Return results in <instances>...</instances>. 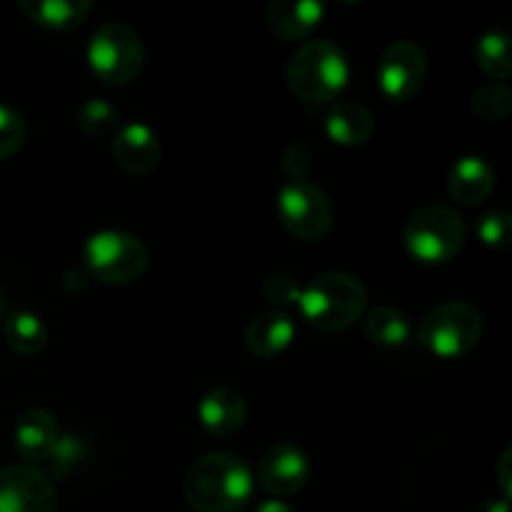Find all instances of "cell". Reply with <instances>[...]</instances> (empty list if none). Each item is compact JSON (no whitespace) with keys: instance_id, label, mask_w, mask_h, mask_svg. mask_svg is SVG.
<instances>
[{"instance_id":"1","label":"cell","mask_w":512,"mask_h":512,"mask_svg":"<svg viewBox=\"0 0 512 512\" xmlns=\"http://www.w3.org/2000/svg\"><path fill=\"white\" fill-rule=\"evenodd\" d=\"M253 485V473L240 455L213 450L190 465L183 495L195 512H240L253 498Z\"/></svg>"},{"instance_id":"2","label":"cell","mask_w":512,"mask_h":512,"mask_svg":"<svg viewBox=\"0 0 512 512\" xmlns=\"http://www.w3.org/2000/svg\"><path fill=\"white\" fill-rule=\"evenodd\" d=\"M350 63L333 40H305L288 60V85L305 105H328L348 88Z\"/></svg>"},{"instance_id":"3","label":"cell","mask_w":512,"mask_h":512,"mask_svg":"<svg viewBox=\"0 0 512 512\" xmlns=\"http://www.w3.org/2000/svg\"><path fill=\"white\" fill-rule=\"evenodd\" d=\"M368 308V290L363 280L343 270L320 273L310 280L300 295L298 310L308 325L320 333H340L363 318Z\"/></svg>"},{"instance_id":"4","label":"cell","mask_w":512,"mask_h":512,"mask_svg":"<svg viewBox=\"0 0 512 512\" xmlns=\"http://www.w3.org/2000/svg\"><path fill=\"white\" fill-rule=\"evenodd\" d=\"M483 335V315L468 300H448L425 313L418 325V343L443 360L473 353Z\"/></svg>"},{"instance_id":"5","label":"cell","mask_w":512,"mask_h":512,"mask_svg":"<svg viewBox=\"0 0 512 512\" xmlns=\"http://www.w3.org/2000/svg\"><path fill=\"white\" fill-rule=\"evenodd\" d=\"M85 273L108 285H128L148 270V245L125 230H100L83 248Z\"/></svg>"},{"instance_id":"6","label":"cell","mask_w":512,"mask_h":512,"mask_svg":"<svg viewBox=\"0 0 512 512\" xmlns=\"http://www.w3.org/2000/svg\"><path fill=\"white\" fill-rule=\"evenodd\" d=\"M465 220L448 205H425L410 215L405 225V248L425 265H440L453 260L465 245Z\"/></svg>"},{"instance_id":"7","label":"cell","mask_w":512,"mask_h":512,"mask_svg":"<svg viewBox=\"0 0 512 512\" xmlns=\"http://www.w3.org/2000/svg\"><path fill=\"white\" fill-rule=\"evenodd\" d=\"M88 65L110 88L133 83L145 65L143 40L125 23L100 25L88 43Z\"/></svg>"},{"instance_id":"8","label":"cell","mask_w":512,"mask_h":512,"mask_svg":"<svg viewBox=\"0 0 512 512\" xmlns=\"http://www.w3.org/2000/svg\"><path fill=\"white\" fill-rule=\"evenodd\" d=\"M280 225L300 240H323L333 228V203L308 178L288 180L275 198Z\"/></svg>"},{"instance_id":"9","label":"cell","mask_w":512,"mask_h":512,"mask_svg":"<svg viewBox=\"0 0 512 512\" xmlns=\"http://www.w3.org/2000/svg\"><path fill=\"white\" fill-rule=\"evenodd\" d=\"M428 75V58L415 40H395L378 63L380 93L393 103H405L420 93Z\"/></svg>"},{"instance_id":"10","label":"cell","mask_w":512,"mask_h":512,"mask_svg":"<svg viewBox=\"0 0 512 512\" xmlns=\"http://www.w3.org/2000/svg\"><path fill=\"white\" fill-rule=\"evenodd\" d=\"M0 512H58L55 483L35 465L0 468Z\"/></svg>"},{"instance_id":"11","label":"cell","mask_w":512,"mask_h":512,"mask_svg":"<svg viewBox=\"0 0 512 512\" xmlns=\"http://www.w3.org/2000/svg\"><path fill=\"white\" fill-rule=\"evenodd\" d=\"M260 488L275 498H288L310 480V458L293 443H278L265 450L255 468Z\"/></svg>"},{"instance_id":"12","label":"cell","mask_w":512,"mask_h":512,"mask_svg":"<svg viewBox=\"0 0 512 512\" xmlns=\"http://www.w3.org/2000/svg\"><path fill=\"white\" fill-rule=\"evenodd\" d=\"M160 140L153 128L145 123H130L110 140V155L115 165L130 175H148L160 163Z\"/></svg>"},{"instance_id":"13","label":"cell","mask_w":512,"mask_h":512,"mask_svg":"<svg viewBox=\"0 0 512 512\" xmlns=\"http://www.w3.org/2000/svg\"><path fill=\"white\" fill-rule=\"evenodd\" d=\"M60 425L55 415L45 408H30L18 418L13 430L15 453L28 465L48 463L50 453L60 440Z\"/></svg>"},{"instance_id":"14","label":"cell","mask_w":512,"mask_h":512,"mask_svg":"<svg viewBox=\"0 0 512 512\" xmlns=\"http://www.w3.org/2000/svg\"><path fill=\"white\" fill-rule=\"evenodd\" d=\"M248 418V400L240 390L220 385L208 390L198 403V420L213 438H230L238 433Z\"/></svg>"},{"instance_id":"15","label":"cell","mask_w":512,"mask_h":512,"mask_svg":"<svg viewBox=\"0 0 512 512\" xmlns=\"http://www.w3.org/2000/svg\"><path fill=\"white\" fill-rule=\"evenodd\" d=\"M325 0H270L268 28L285 43H298L323 23Z\"/></svg>"},{"instance_id":"16","label":"cell","mask_w":512,"mask_h":512,"mask_svg":"<svg viewBox=\"0 0 512 512\" xmlns=\"http://www.w3.org/2000/svg\"><path fill=\"white\" fill-rule=\"evenodd\" d=\"M495 188V170L480 155H463L450 168L448 193L463 208H478L490 198Z\"/></svg>"},{"instance_id":"17","label":"cell","mask_w":512,"mask_h":512,"mask_svg":"<svg viewBox=\"0 0 512 512\" xmlns=\"http://www.w3.org/2000/svg\"><path fill=\"white\" fill-rule=\"evenodd\" d=\"M295 340V323L283 310L258 315L245 328V348L260 360H270L285 353Z\"/></svg>"},{"instance_id":"18","label":"cell","mask_w":512,"mask_h":512,"mask_svg":"<svg viewBox=\"0 0 512 512\" xmlns=\"http://www.w3.org/2000/svg\"><path fill=\"white\" fill-rule=\"evenodd\" d=\"M325 133L343 148H358L373 138L375 120L365 105L355 100H340L325 115Z\"/></svg>"},{"instance_id":"19","label":"cell","mask_w":512,"mask_h":512,"mask_svg":"<svg viewBox=\"0 0 512 512\" xmlns=\"http://www.w3.org/2000/svg\"><path fill=\"white\" fill-rule=\"evenodd\" d=\"M30 23L45 30L78 28L90 15L93 0H15Z\"/></svg>"},{"instance_id":"20","label":"cell","mask_w":512,"mask_h":512,"mask_svg":"<svg viewBox=\"0 0 512 512\" xmlns=\"http://www.w3.org/2000/svg\"><path fill=\"white\" fill-rule=\"evenodd\" d=\"M5 343L13 353L23 355V358H33L40 355L48 345V328H45L43 318L30 310H18V313H8L3 323Z\"/></svg>"},{"instance_id":"21","label":"cell","mask_w":512,"mask_h":512,"mask_svg":"<svg viewBox=\"0 0 512 512\" xmlns=\"http://www.w3.org/2000/svg\"><path fill=\"white\" fill-rule=\"evenodd\" d=\"M363 333L370 343L380 345V348H400L413 335V325H410L408 315L398 308H380L370 310L363 320Z\"/></svg>"},{"instance_id":"22","label":"cell","mask_w":512,"mask_h":512,"mask_svg":"<svg viewBox=\"0 0 512 512\" xmlns=\"http://www.w3.org/2000/svg\"><path fill=\"white\" fill-rule=\"evenodd\" d=\"M475 63L495 80L512 78V35L505 30H490L475 43Z\"/></svg>"},{"instance_id":"23","label":"cell","mask_w":512,"mask_h":512,"mask_svg":"<svg viewBox=\"0 0 512 512\" xmlns=\"http://www.w3.org/2000/svg\"><path fill=\"white\" fill-rule=\"evenodd\" d=\"M475 115L483 120H505L512 115V90L503 83L480 85L470 95Z\"/></svg>"},{"instance_id":"24","label":"cell","mask_w":512,"mask_h":512,"mask_svg":"<svg viewBox=\"0 0 512 512\" xmlns=\"http://www.w3.org/2000/svg\"><path fill=\"white\" fill-rule=\"evenodd\" d=\"M85 458H88V443H85V438L73 433H63L48 458L50 475L58 480H65L85 463Z\"/></svg>"},{"instance_id":"25","label":"cell","mask_w":512,"mask_h":512,"mask_svg":"<svg viewBox=\"0 0 512 512\" xmlns=\"http://www.w3.org/2000/svg\"><path fill=\"white\" fill-rule=\"evenodd\" d=\"M118 118H120L118 108L110 105L108 100H98V98L85 100V103L78 108V113H75V123H78V128L83 130L85 135H90V138L108 135L110 130L118 125Z\"/></svg>"},{"instance_id":"26","label":"cell","mask_w":512,"mask_h":512,"mask_svg":"<svg viewBox=\"0 0 512 512\" xmlns=\"http://www.w3.org/2000/svg\"><path fill=\"white\" fill-rule=\"evenodd\" d=\"M480 243L488 245L493 250H508L512 248V213L510 210H490V213L480 215L478 225Z\"/></svg>"},{"instance_id":"27","label":"cell","mask_w":512,"mask_h":512,"mask_svg":"<svg viewBox=\"0 0 512 512\" xmlns=\"http://www.w3.org/2000/svg\"><path fill=\"white\" fill-rule=\"evenodd\" d=\"M25 143V120L10 105L0 103V160H8L23 148Z\"/></svg>"},{"instance_id":"28","label":"cell","mask_w":512,"mask_h":512,"mask_svg":"<svg viewBox=\"0 0 512 512\" xmlns=\"http://www.w3.org/2000/svg\"><path fill=\"white\" fill-rule=\"evenodd\" d=\"M263 295L270 305L275 308H288V305H298L303 288L298 285V280L290 278L285 273H273L263 280Z\"/></svg>"},{"instance_id":"29","label":"cell","mask_w":512,"mask_h":512,"mask_svg":"<svg viewBox=\"0 0 512 512\" xmlns=\"http://www.w3.org/2000/svg\"><path fill=\"white\" fill-rule=\"evenodd\" d=\"M310 153L303 145H290V150L285 153V170H288L290 180H300L308 175L310 170Z\"/></svg>"},{"instance_id":"30","label":"cell","mask_w":512,"mask_h":512,"mask_svg":"<svg viewBox=\"0 0 512 512\" xmlns=\"http://www.w3.org/2000/svg\"><path fill=\"white\" fill-rule=\"evenodd\" d=\"M498 485L503 490L505 500L512 505V445L503 450L498 460Z\"/></svg>"},{"instance_id":"31","label":"cell","mask_w":512,"mask_h":512,"mask_svg":"<svg viewBox=\"0 0 512 512\" xmlns=\"http://www.w3.org/2000/svg\"><path fill=\"white\" fill-rule=\"evenodd\" d=\"M473 512H512V505L505 498H488L478 505Z\"/></svg>"},{"instance_id":"32","label":"cell","mask_w":512,"mask_h":512,"mask_svg":"<svg viewBox=\"0 0 512 512\" xmlns=\"http://www.w3.org/2000/svg\"><path fill=\"white\" fill-rule=\"evenodd\" d=\"M255 512H295L293 508H290L288 503H283V500H265V503L258 505V510Z\"/></svg>"},{"instance_id":"33","label":"cell","mask_w":512,"mask_h":512,"mask_svg":"<svg viewBox=\"0 0 512 512\" xmlns=\"http://www.w3.org/2000/svg\"><path fill=\"white\" fill-rule=\"evenodd\" d=\"M8 318V295H5L3 285H0V323H5Z\"/></svg>"},{"instance_id":"34","label":"cell","mask_w":512,"mask_h":512,"mask_svg":"<svg viewBox=\"0 0 512 512\" xmlns=\"http://www.w3.org/2000/svg\"><path fill=\"white\" fill-rule=\"evenodd\" d=\"M343 3H363V0H343Z\"/></svg>"}]
</instances>
